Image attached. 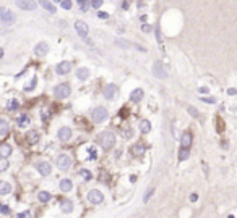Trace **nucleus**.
Wrapping results in <instances>:
<instances>
[{
  "instance_id": "nucleus-36",
  "label": "nucleus",
  "mask_w": 237,
  "mask_h": 218,
  "mask_svg": "<svg viewBox=\"0 0 237 218\" xmlns=\"http://www.w3.org/2000/svg\"><path fill=\"white\" fill-rule=\"evenodd\" d=\"M8 162H7V158H0V171H5L8 168Z\"/></svg>"
},
{
  "instance_id": "nucleus-10",
  "label": "nucleus",
  "mask_w": 237,
  "mask_h": 218,
  "mask_svg": "<svg viewBox=\"0 0 237 218\" xmlns=\"http://www.w3.org/2000/svg\"><path fill=\"white\" fill-rule=\"evenodd\" d=\"M0 21H2L3 24H13L15 23V15L10 10H3L2 13H0Z\"/></svg>"
},
{
  "instance_id": "nucleus-18",
  "label": "nucleus",
  "mask_w": 237,
  "mask_h": 218,
  "mask_svg": "<svg viewBox=\"0 0 237 218\" xmlns=\"http://www.w3.org/2000/svg\"><path fill=\"white\" fill-rule=\"evenodd\" d=\"M72 187H73V183H72V179H68V178H64V179L60 181V189H62V192H70Z\"/></svg>"
},
{
  "instance_id": "nucleus-35",
  "label": "nucleus",
  "mask_w": 237,
  "mask_h": 218,
  "mask_svg": "<svg viewBox=\"0 0 237 218\" xmlns=\"http://www.w3.org/2000/svg\"><path fill=\"white\" fill-rule=\"evenodd\" d=\"M0 213H3V215H8L10 213V207L7 204H0Z\"/></svg>"
},
{
  "instance_id": "nucleus-47",
  "label": "nucleus",
  "mask_w": 237,
  "mask_h": 218,
  "mask_svg": "<svg viewBox=\"0 0 237 218\" xmlns=\"http://www.w3.org/2000/svg\"><path fill=\"white\" fill-rule=\"evenodd\" d=\"M99 18H103V20H107V18H109V15H107V13H104V11H99Z\"/></svg>"
},
{
  "instance_id": "nucleus-13",
  "label": "nucleus",
  "mask_w": 237,
  "mask_h": 218,
  "mask_svg": "<svg viewBox=\"0 0 237 218\" xmlns=\"http://www.w3.org/2000/svg\"><path fill=\"white\" fill-rule=\"evenodd\" d=\"M143 97H145V92H143V89H133L132 91V94H130V100L135 102V104H138V102H142L143 100Z\"/></svg>"
},
{
  "instance_id": "nucleus-48",
  "label": "nucleus",
  "mask_w": 237,
  "mask_h": 218,
  "mask_svg": "<svg viewBox=\"0 0 237 218\" xmlns=\"http://www.w3.org/2000/svg\"><path fill=\"white\" fill-rule=\"evenodd\" d=\"M142 31H145V32H150V31H151V28H150L148 24H143V26H142Z\"/></svg>"
},
{
  "instance_id": "nucleus-19",
  "label": "nucleus",
  "mask_w": 237,
  "mask_h": 218,
  "mask_svg": "<svg viewBox=\"0 0 237 218\" xmlns=\"http://www.w3.org/2000/svg\"><path fill=\"white\" fill-rule=\"evenodd\" d=\"M31 123V120H29V116H28V115H20L18 116V120H16V124L20 126V128H28V124Z\"/></svg>"
},
{
  "instance_id": "nucleus-52",
  "label": "nucleus",
  "mask_w": 237,
  "mask_h": 218,
  "mask_svg": "<svg viewBox=\"0 0 237 218\" xmlns=\"http://www.w3.org/2000/svg\"><path fill=\"white\" fill-rule=\"evenodd\" d=\"M2 11H3V8H0V13H2Z\"/></svg>"
},
{
  "instance_id": "nucleus-53",
  "label": "nucleus",
  "mask_w": 237,
  "mask_h": 218,
  "mask_svg": "<svg viewBox=\"0 0 237 218\" xmlns=\"http://www.w3.org/2000/svg\"><path fill=\"white\" fill-rule=\"evenodd\" d=\"M55 2H62V0H55Z\"/></svg>"
},
{
  "instance_id": "nucleus-49",
  "label": "nucleus",
  "mask_w": 237,
  "mask_h": 218,
  "mask_svg": "<svg viewBox=\"0 0 237 218\" xmlns=\"http://www.w3.org/2000/svg\"><path fill=\"white\" fill-rule=\"evenodd\" d=\"M190 200H192V202H195V200H198V194H192V196H190Z\"/></svg>"
},
{
  "instance_id": "nucleus-46",
  "label": "nucleus",
  "mask_w": 237,
  "mask_h": 218,
  "mask_svg": "<svg viewBox=\"0 0 237 218\" xmlns=\"http://www.w3.org/2000/svg\"><path fill=\"white\" fill-rule=\"evenodd\" d=\"M227 94H229V95H237V89H234V87H231V89L227 91Z\"/></svg>"
},
{
  "instance_id": "nucleus-17",
  "label": "nucleus",
  "mask_w": 237,
  "mask_h": 218,
  "mask_svg": "<svg viewBox=\"0 0 237 218\" xmlns=\"http://www.w3.org/2000/svg\"><path fill=\"white\" fill-rule=\"evenodd\" d=\"M39 133L36 129H31V131H28V134H26V141L29 142V144H36V142L39 141Z\"/></svg>"
},
{
  "instance_id": "nucleus-40",
  "label": "nucleus",
  "mask_w": 237,
  "mask_h": 218,
  "mask_svg": "<svg viewBox=\"0 0 237 218\" xmlns=\"http://www.w3.org/2000/svg\"><path fill=\"white\" fill-rule=\"evenodd\" d=\"M89 5H91L93 8H99L101 5H103V0H91V2H89Z\"/></svg>"
},
{
  "instance_id": "nucleus-37",
  "label": "nucleus",
  "mask_w": 237,
  "mask_h": 218,
  "mask_svg": "<svg viewBox=\"0 0 237 218\" xmlns=\"http://www.w3.org/2000/svg\"><path fill=\"white\" fill-rule=\"evenodd\" d=\"M36 83H37V79H36V78H33V79H31V83L25 87V91H33V89L36 87Z\"/></svg>"
},
{
  "instance_id": "nucleus-7",
  "label": "nucleus",
  "mask_w": 237,
  "mask_h": 218,
  "mask_svg": "<svg viewBox=\"0 0 237 218\" xmlns=\"http://www.w3.org/2000/svg\"><path fill=\"white\" fill-rule=\"evenodd\" d=\"M153 74H154L156 78H159V79L167 78V71L164 70V66H162L161 61H156L154 65H153Z\"/></svg>"
},
{
  "instance_id": "nucleus-12",
  "label": "nucleus",
  "mask_w": 237,
  "mask_h": 218,
  "mask_svg": "<svg viewBox=\"0 0 237 218\" xmlns=\"http://www.w3.org/2000/svg\"><path fill=\"white\" fill-rule=\"evenodd\" d=\"M57 136H59V139H60L62 142H67V141H68L70 137H72V129L67 128V126H62V128L59 129Z\"/></svg>"
},
{
  "instance_id": "nucleus-24",
  "label": "nucleus",
  "mask_w": 237,
  "mask_h": 218,
  "mask_svg": "<svg viewBox=\"0 0 237 218\" xmlns=\"http://www.w3.org/2000/svg\"><path fill=\"white\" fill-rule=\"evenodd\" d=\"M60 209H62L64 213H72V212H73V202H72V200H64Z\"/></svg>"
},
{
  "instance_id": "nucleus-11",
  "label": "nucleus",
  "mask_w": 237,
  "mask_h": 218,
  "mask_svg": "<svg viewBox=\"0 0 237 218\" xmlns=\"http://www.w3.org/2000/svg\"><path fill=\"white\" fill-rule=\"evenodd\" d=\"M75 29H76L80 37H86L88 36V24L84 21H76L75 23Z\"/></svg>"
},
{
  "instance_id": "nucleus-30",
  "label": "nucleus",
  "mask_w": 237,
  "mask_h": 218,
  "mask_svg": "<svg viewBox=\"0 0 237 218\" xmlns=\"http://www.w3.org/2000/svg\"><path fill=\"white\" fill-rule=\"evenodd\" d=\"M188 155H190L188 149L187 147H182V149H180V152H179V160H187Z\"/></svg>"
},
{
  "instance_id": "nucleus-5",
  "label": "nucleus",
  "mask_w": 237,
  "mask_h": 218,
  "mask_svg": "<svg viewBox=\"0 0 237 218\" xmlns=\"http://www.w3.org/2000/svg\"><path fill=\"white\" fill-rule=\"evenodd\" d=\"M88 200L91 204H101L104 200V194L98 191V189H91V191L88 192Z\"/></svg>"
},
{
  "instance_id": "nucleus-15",
  "label": "nucleus",
  "mask_w": 237,
  "mask_h": 218,
  "mask_svg": "<svg viewBox=\"0 0 237 218\" xmlns=\"http://www.w3.org/2000/svg\"><path fill=\"white\" fill-rule=\"evenodd\" d=\"M115 92H117V87H115V84H107L106 87H104V97L107 100H111L112 97L115 95Z\"/></svg>"
},
{
  "instance_id": "nucleus-42",
  "label": "nucleus",
  "mask_w": 237,
  "mask_h": 218,
  "mask_svg": "<svg viewBox=\"0 0 237 218\" xmlns=\"http://www.w3.org/2000/svg\"><path fill=\"white\" fill-rule=\"evenodd\" d=\"M62 8L70 10L72 8V2H70V0H62Z\"/></svg>"
},
{
  "instance_id": "nucleus-29",
  "label": "nucleus",
  "mask_w": 237,
  "mask_h": 218,
  "mask_svg": "<svg viewBox=\"0 0 237 218\" xmlns=\"http://www.w3.org/2000/svg\"><path fill=\"white\" fill-rule=\"evenodd\" d=\"M41 7L46 8L47 11H50V13H54V11H55V7H54V5L50 3V2H47V0H42V2H41Z\"/></svg>"
},
{
  "instance_id": "nucleus-20",
  "label": "nucleus",
  "mask_w": 237,
  "mask_h": 218,
  "mask_svg": "<svg viewBox=\"0 0 237 218\" xmlns=\"http://www.w3.org/2000/svg\"><path fill=\"white\" fill-rule=\"evenodd\" d=\"M192 139H193V137H192V134L188 133V131H185V133L182 134V137H180V142H182V147H190L192 146Z\"/></svg>"
},
{
  "instance_id": "nucleus-16",
  "label": "nucleus",
  "mask_w": 237,
  "mask_h": 218,
  "mask_svg": "<svg viewBox=\"0 0 237 218\" xmlns=\"http://www.w3.org/2000/svg\"><path fill=\"white\" fill-rule=\"evenodd\" d=\"M49 52V45L46 44V42H39L36 47H34V54L36 55H41V57H44Z\"/></svg>"
},
{
  "instance_id": "nucleus-22",
  "label": "nucleus",
  "mask_w": 237,
  "mask_h": 218,
  "mask_svg": "<svg viewBox=\"0 0 237 218\" xmlns=\"http://www.w3.org/2000/svg\"><path fill=\"white\" fill-rule=\"evenodd\" d=\"M76 78L80 79V81H86L89 78V70L88 68H78L76 70Z\"/></svg>"
},
{
  "instance_id": "nucleus-28",
  "label": "nucleus",
  "mask_w": 237,
  "mask_h": 218,
  "mask_svg": "<svg viewBox=\"0 0 237 218\" xmlns=\"http://www.w3.org/2000/svg\"><path fill=\"white\" fill-rule=\"evenodd\" d=\"M122 136L125 137V139H132V137H133V129L127 128V126H125V128H122Z\"/></svg>"
},
{
  "instance_id": "nucleus-6",
  "label": "nucleus",
  "mask_w": 237,
  "mask_h": 218,
  "mask_svg": "<svg viewBox=\"0 0 237 218\" xmlns=\"http://www.w3.org/2000/svg\"><path fill=\"white\" fill-rule=\"evenodd\" d=\"M15 3H16V7H20L21 10H29V11L36 10V7H37V3L34 0H16Z\"/></svg>"
},
{
  "instance_id": "nucleus-25",
  "label": "nucleus",
  "mask_w": 237,
  "mask_h": 218,
  "mask_svg": "<svg viewBox=\"0 0 237 218\" xmlns=\"http://www.w3.org/2000/svg\"><path fill=\"white\" fill-rule=\"evenodd\" d=\"M8 129H10L8 121H7V120H3V118H0V136H5L8 133Z\"/></svg>"
},
{
  "instance_id": "nucleus-27",
  "label": "nucleus",
  "mask_w": 237,
  "mask_h": 218,
  "mask_svg": "<svg viewBox=\"0 0 237 218\" xmlns=\"http://www.w3.org/2000/svg\"><path fill=\"white\" fill-rule=\"evenodd\" d=\"M50 192H47V191H41L37 194V199H39V202H42V204H46V202H49L50 200Z\"/></svg>"
},
{
  "instance_id": "nucleus-51",
  "label": "nucleus",
  "mask_w": 237,
  "mask_h": 218,
  "mask_svg": "<svg viewBox=\"0 0 237 218\" xmlns=\"http://www.w3.org/2000/svg\"><path fill=\"white\" fill-rule=\"evenodd\" d=\"M227 218H234V215H229V216H227Z\"/></svg>"
},
{
  "instance_id": "nucleus-50",
  "label": "nucleus",
  "mask_w": 237,
  "mask_h": 218,
  "mask_svg": "<svg viewBox=\"0 0 237 218\" xmlns=\"http://www.w3.org/2000/svg\"><path fill=\"white\" fill-rule=\"evenodd\" d=\"M2 57H3V50L0 49V58H2Z\"/></svg>"
},
{
  "instance_id": "nucleus-32",
  "label": "nucleus",
  "mask_w": 237,
  "mask_h": 218,
  "mask_svg": "<svg viewBox=\"0 0 237 218\" xmlns=\"http://www.w3.org/2000/svg\"><path fill=\"white\" fill-rule=\"evenodd\" d=\"M76 2H78V7H80L81 11H88V8H89L88 0H76Z\"/></svg>"
},
{
  "instance_id": "nucleus-21",
  "label": "nucleus",
  "mask_w": 237,
  "mask_h": 218,
  "mask_svg": "<svg viewBox=\"0 0 237 218\" xmlns=\"http://www.w3.org/2000/svg\"><path fill=\"white\" fill-rule=\"evenodd\" d=\"M12 155V146L8 144H0V157L2 158H7Z\"/></svg>"
},
{
  "instance_id": "nucleus-9",
  "label": "nucleus",
  "mask_w": 237,
  "mask_h": 218,
  "mask_svg": "<svg viewBox=\"0 0 237 218\" xmlns=\"http://www.w3.org/2000/svg\"><path fill=\"white\" fill-rule=\"evenodd\" d=\"M55 71H57V74H60V76L68 74L72 71V63L70 61H60L57 65V68H55Z\"/></svg>"
},
{
  "instance_id": "nucleus-31",
  "label": "nucleus",
  "mask_w": 237,
  "mask_h": 218,
  "mask_svg": "<svg viewBox=\"0 0 237 218\" xmlns=\"http://www.w3.org/2000/svg\"><path fill=\"white\" fill-rule=\"evenodd\" d=\"M115 44L118 45V47H122V49H128V47H132V45H133V44L127 42V41H122V39H115Z\"/></svg>"
},
{
  "instance_id": "nucleus-45",
  "label": "nucleus",
  "mask_w": 237,
  "mask_h": 218,
  "mask_svg": "<svg viewBox=\"0 0 237 218\" xmlns=\"http://www.w3.org/2000/svg\"><path fill=\"white\" fill-rule=\"evenodd\" d=\"M198 92H200V94H208V92H210V89H208V87H200Z\"/></svg>"
},
{
  "instance_id": "nucleus-44",
  "label": "nucleus",
  "mask_w": 237,
  "mask_h": 218,
  "mask_svg": "<svg viewBox=\"0 0 237 218\" xmlns=\"http://www.w3.org/2000/svg\"><path fill=\"white\" fill-rule=\"evenodd\" d=\"M16 218H29V213L28 212H21V213L16 215Z\"/></svg>"
},
{
  "instance_id": "nucleus-33",
  "label": "nucleus",
  "mask_w": 237,
  "mask_h": 218,
  "mask_svg": "<svg viewBox=\"0 0 237 218\" xmlns=\"http://www.w3.org/2000/svg\"><path fill=\"white\" fill-rule=\"evenodd\" d=\"M18 107H20V104H18V100H16V99H12L8 102V105H7V108H8V110H12V112L16 110Z\"/></svg>"
},
{
  "instance_id": "nucleus-26",
  "label": "nucleus",
  "mask_w": 237,
  "mask_h": 218,
  "mask_svg": "<svg viewBox=\"0 0 237 218\" xmlns=\"http://www.w3.org/2000/svg\"><path fill=\"white\" fill-rule=\"evenodd\" d=\"M140 131L145 133V134L151 131V123L148 121V120H142V121H140Z\"/></svg>"
},
{
  "instance_id": "nucleus-43",
  "label": "nucleus",
  "mask_w": 237,
  "mask_h": 218,
  "mask_svg": "<svg viewBox=\"0 0 237 218\" xmlns=\"http://www.w3.org/2000/svg\"><path fill=\"white\" fill-rule=\"evenodd\" d=\"M187 110H188V113L192 115V116H195V118H196V116H198V112H196V110H195V108H193V107H188V108H187Z\"/></svg>"
},
{
  "instance_id": "nucleus-23",
  "label": "nucleus",
  "mask_w": 237,
  "mask_h": 218,
  "mask_svg": "<svg viewBox=\"0 0 237 218\" xmlns=\"http://www.w3.org/2000/svg\"><path fill=\"white\" fill-rule=\"evenodd\" d=\"M10 192H12V184L7 181H0V194H2V196H7Z\"/></svg>"
},
{
  "instance_id": "nucleus-8",
  "label": "nucleus",
  "mask_w": 237,
  "mask_h": 218,
  "mask_svg": "<svg viewBox=\"0 0 237 218\" xmlns=\"http://www.w3.org/2000/svg\"><path fill=\"white\" fill-rule=\"evenodd\" d=\"M36 170L39 171L41 176H47V175H50V171H52V166H50L49 162H39L36 165Z\"/></svg>"
},
{
  "instance_id": "nucleus-41",
  "label": "nucleus",
  "mask_w": 237,
  "mask_h": 218,
  "mask_svg": "<svg viewBox=\"0 0 237 218\" xmlns=\"http://www.w3.org/2000/svg\"><path fill=\"white\" fill-rule=\"evenodd\" d=\"M201 102H205V104H214L216 99L214 97H201Z\"/></svg>"
},
{
  "instance_id": "nucleus-2",
  "label": "nucleus",
  "mask_w": 237,
  "mask_h": 218,
  "mask_svg": "<svg viewBox=\"0 0 237 218\" xmlns=\"http://www.w3.org/2000/svg\"><path fill=\"white\" fill-rule=\"evenodd\" d=\"M107 116H109V113H107V110L104 107H96L91 112V120L94 123H103L107 120Z\"/></svg>"
},
{
  "instance_id": "nucleus-38",
  "label": "nucleus",
  "mask_w": 237,
  "mask_h": 218,
  "mask_svg": "<svg viewBox=\"0 0 237 218\" xmlns=\"http://www.w3.org/2000/svg\"><path fill=\"white\" fill-rule=\"evenodd\" d=\"M153 194H154V189H153V187H151V189H150V191H148V192H146V196L143 197V202H148V200H150L151 197H153Z\"/></svg>"
},
{
  "instance_id": "nucleus-3",
  "label": "nucleus",
  "mask_w": 237,
  "mask_h": 218,
  "mask_svg": "<svg viewBox=\"0 0 237 218\" xmlns=\"http://www.w3.org/2000/svg\"><path fill=\"white\" fill-rule=\"evenodd\" d=\"M54 95L57 99H67L70 95V86L68 84H59L54 87Z\"/></svg>"
},
{
  "instance_id": "nucleus-4",
  "label": "nucleus",
  "mask_w": 237,
  "mask_h": 218,
  "mask_svg": "<svg viewBox=\"0 0 237 218\" xmlns=\"http://www.w3.org/2000/svg\"><path fill=\"white\" fill-rule=\"evenodd\" d=\"M57 166H59L62 171L68 170L70 166H72V158L67 155V153H60V155L57 157Z\"/></svg>"
},
{
  "instance_id": "nucleus-1",
  "label": "nucleus",
  "mask_w": 237,
  "mask_h": 218,
  "mask_svg": "<svg viewBox=\"0 0 237 218\" xmlns=\"http://www.w3.org/2000/svg\"><path fill=\"white\" fill-rule=\"evenodd\" d=\"M98 142H99V146L103 147L104 150H111V149L115 146V134L111 133V131H104V133L99 134Z\"/></svg>"
},
{
  "instance_id": "nucleus-39",
  "label": "nucleus",
  "mask_w": 237,
  "mask_h": 218,
  "mask_svg": "<svg viewBox=\"0 0 237 218\" xmlns=\"http://www.w3.org/2000/svg\"><path fill=\"white\" fill-rule=\"evenodd\" d=\"M88 152H89V158H91V160H96V158H98V152H96L94 147H91Z\"/></svg>"
},
{
  "instance_id": "nucleus-34",
  "label": "nucleus",
  "mask_w": 237,
  "mask_h": 218,
  "mask_svg": "<svg viewBox=\"0 0 237 218\" xmlns=\"http://www.w3.org/2000/svg\"><path fill=\"white\" fill-rule=\"evenodd\" d=\"M80 176L84 178V181H89V179H93V175H91V171H88V170H80Z\"/></svg>"
},
{
  "instance_id": "nucleus-14",
  "label": "nucleus",
  "mask_w": 237,
  "mask_h": 218,
  "mask_svg": "<svg viewBox=\"0 0 237 218\" xmlns=\"http://www.w3.org/2000/svg\"><path fill=\"white\" fill-rule=\"evenodd\" d=\"M145 150H146V147H145V144H142V142H137V144H133L130 147V152L133 153V155H138V157L143 155Z\"/></svg>"
}]
</instances>
